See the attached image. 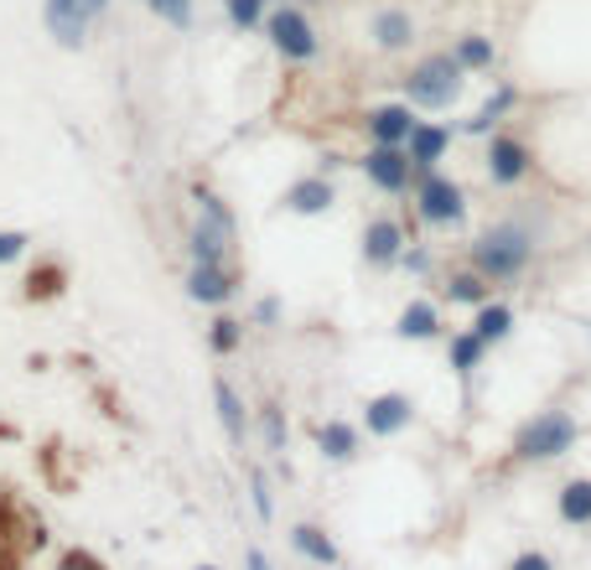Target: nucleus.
<instances>
[{
    "label": "nucleus",
    "instance_id": "nucleus-22",
    "mask_svg": "<svg viewBox=\"0 0 591 570\" xmlns=\"http://www.w3.org/2000/svg\"><path fill=\"white\" fill-rule=\"evenodd\" d=\"M556 519L566 529H591V477H566L556 487Z\"/></svg>",
    "mask_w": 591,
    "mask_h": 570
},
{
    "label": "nucleus",
    "instance_id": "nucleus-33",
    "mask_svg": "<svg viewBox=\"0 0 591 570\" xmlns=\"http://www.w3.org/2000/svg\"><path fill=\"white\" fill-rule=\"evenodd\" d=\"M17 524H21V504H17V493L0 483V545H11L17 539Z\"/></svg>",
    "mask_w": 591,
    "mask_h": 570
},
{
    "label": "nucleus",
    "instance_id": "nucleus-2",
    "mask_svg": "<svg viewBox=\"0 0 591 570\" xmlns=\"http://www.w3.org/2000/svg\"><path fill=\"white\" fill-rule=\"evenodd\" d=\"M576 441H581V420H576L566 404H556V410L529 415L519 431H514L508 462H514V467H540V462H556V456L576 452Z\"/></svg>",
    "mask_w": 591,
    "mask_h": 570
},
{
    "label": "nucleus",
    "instance_id": "nucleus-6",
    "mask_svg": "<svg viewBox=\"0 0 591 570\" xmlns=\"http://www.w3.org/2000/svg\"><path fill=\"white\" fill-rule=\"evenodd\" d=\"M535 146L529 140H519L514 130H498L488 135V151H483V171H488L493 187H524L529 177H535Z\"/></svg>",
    "mask_w": 591,
    "mask_h": 570
},
{
    "label": "nucleus",
    "instance_id": "nucleus-13",
    "mask_svg": "<svg viewBox=\"0 0 591 570\" xmlns=\"http://www.w3.org/2000/svg\"><path fill=\"white\" fill-rule=\"evenodd\" d=\"M369 36L379 52H410L415 36H421V27H415V17H410L405 6H379L369 17Z\"/></svg>",
    "mask_w": 591,
    "mask_h": 570
},
{
    "label": "nucleus",
    "instance_id": "nucleus-36",
    "mask_svg": "<svg viewBox=\"0 0 591 570\" xmlns=\"http://www.w3.org/2000/svg\"><path fill=\"white\" fill-rule=\"evenodd\" d=\"M57 570H109V566H104L99 555H88V550H63Z\"/></svg>",
    "mask_w": 591,
    "mask_h": 570
},
{
    "label": "nucleus",
    "instance_id": "nucleus-24",
    "mask_svg": "<svg viewBox=\"0 0 591 570\" xmlns=\"http://www.w3.org/2000/svg\"><path fill=\"white\" fill-rule=\"evenodd\" d=\"M441 302H452V306H483V302H493V285L477 275L473 265L467 270H456V275H446V285H441Z\"/></svg>",
    "mask_w": 591,
    "mask_h": 570
},
{
    "label": "nucleus",
    "instance_id": "nucleus-40",
    "mask_svg": "<svg viewBox=\"0 0 591 570\" xmlns=\"http://www.w3.org/2000/svg\"><path fill=\"white\" fill-rule=\"evenodd\" d=\"M275 317H281V302H275V296H265V302L254 306V321H265V327H271Z\"/></svg>",
    "mask_w": 591,
    "mask_h": 570
},
{
    "label": "nucleus",
    "instance_id": "nucleus-32",
    "mask_svg": "<svg viewBox=\"0 0 591 570\" xmlns=\"http://www.w3.org/2000/svg\"><path fill=\"white\" fill-rule=\"evenodd\" d=\"M250 504H254V514H260L265 524L275 519V493H271V477H265L260 467H250Z\"/></svg>",
    "mask_w": 591,
    "mask_h": 570
},
{
    "label": "nucleus",
    "instance_id": "nucleus-29",
    "mask_svg": "<svg viewBox=\"0 0 591 570\" xmlns=\"http://www.w3.org/2000/svg\"><path fill=\"white\" fill-rule=\"evenodd\" d=\"M192 202H198V223H208V229H219L223 239H234V213L223 208L219 192H208V187H198V192H192Z\"/></svg>",
    "mask_w": 591,
    "mask_h": 570
},
{
    "label": "nucleus",
    "instance_id": "nucleus-26",
    "mask_svg": "<svg viewBox=\"0 0 591 570\" xmlns=\"http://www.w3.org/2000/svg\"><path fill=\"white\" fill-rule=\"evenodd\" d=\"M260 441H265V452L271 456H286V446H291V425H286V410L275 400H265L260 404Z\"/></svg>",
    "mask_w": 591,
    "mask_h": 570
},
{
    "label": "nucleus",
    "instance_id": "nucleus-21",
    "mask_svg": "<svg viewBox=\"0 0 591 570\" xmlns=\"http://www.w3.org/2000/svg\"><path fill=\"white\" fill-rule=\"evenodd\" d=\"M514 104H519V84H498L473 115L462 119V135H498V119H504Z\"/></svg>",
    "mask_w": 591,
    "mask_h": 570
},
{
    "label": "nucleus",
    "instance_id": "nucleus-11",
    "mask_svg": "<svg viewBox=\"0 0 591 570\" xmlns=\"http://www.w3.org/2000/svg\"><path fill=\"white\" fill-rule=\"evenodd\" d=\"M415 125H421V109H410V104H373L363 115L369 146H410Z\"/></svg>",
    "mask_w": 591,
    "mask_h": 570
},
{
    "label": "nucleus",
    "instance_id": "nucleus-17",
    "mask_svg": "<svg viewBox=\"0 0 591 570\" xmlns=\"http://www.w3.org/2000/svg\"><path fill=\"white\" fill-rule=\"evenodd\" d=\"M213 404H219V425L223 436H229V446L234 452H244V441H250V410H244V400H239V389L229 384V379H213Z\"/></svg>",
    "mask_w": 591,
    "mask_h": 570
},
{
    "label": "nucleus",
    "instance_id": "nucleus-37",
    "mask_svg": "<svg viewBox=\"0 0 591 570\" xmlns=\"http://www.w3.org/2000/svg\"><path fill=\"white\" fill-rule=\"evenodd\" d=\"M508 570H556V560L545 550H519L514 560H508Z\"/></svg>",
    "mask_w": 591,
    "mask_h": 570
},
{
    "label": "nucleus",
    "instance_id": "nucleus-16",
    "mask_svg": "<svg viewBox=\"0 0 591 570\" xmlns=\"http://www.w3.org/2000/svg\"><path fill=\"white\" fill-rule=\"evenodd\" d=\"M286 535H291V550L302 555L306 566H317V570H333V566H342V550H338V539L327 535V529H321V524H291Z\"/></svg>",
    "mask_w": 591,
    "mask_h": 570
},
{
    "label": "nucleus",
    "instance_id": "nucleus-18",
    "mask_svg": "<svg viewBox=\"0 0 591 570\" xmlns=\"http://www.w3.org/2000/svg\"><path fill=\"white\" fill-rule=\"evenodd\" d=\"M312 436H317V452L327 462H338V467L342 462H358V452H363V431H358L353 420H321Z\"/></svg>",
    "mask_w": 591,
    "mask_h": 570
},
{
    "label": "nucleus",
    "instance_id": "nucleus-4",
    "mask_svg": "<svg viewBox=\"0 0 591 570\" xmlns=\"http://www.w3.org/2000/svg\"><path fill=\"white\" fill-rule=\"evenodd\" d=\"M415 219L425 223V229H456V223H467V192H462V182L456 177H446V171H425V177H415Z\"/></svg>",
    "mask_w": 591,
    "mask_h": 570
},
{
    "label": "nucleus",
    "instance_id": "nucleus-12",
    "mask_svg": "<svg viewBox=\"0 0 591 570\" xmlns=\"http://www.w3.org/2000/svg\"><path fill=\"white\" fill-rule=\"evenodd\" d=\"M456 130L446 125V119H421L415 125V135H410V167H415V177H425V171H441V161H446V151H452Z\"/></svg>",
    "mask_w": 591,
    "mask_h": 570
},
{
    "label": "nucleus",
    "instance_id": "nucleus-41",
    "mask_svg": "<svg viewBox=\"0 0 591 570\" xmlns=\"http://www.w3.org/2000/svg\"><path fill=\"white\" fill-rule=\"evenodd\" d=\"M0 436H11V425H0Z\"/></svg>",
    "mask_w": 591,
    "mask_h": 570
},
{
    "label": "nucleus",
    "instance_id": "nucleus-3",
    "mask_svg": "<svg viewBox=\"0 0 591 570\" xmlns=\"http://www.w3.org/2000/svg\"><path fill=\"white\" fill-rule=\"evenodd\" d=\"M467 94V67L452 52H425L421 63L405 73V104L421 115H446Z\"/></svg>",
    "mask_w": 591,
    "mask_h": 570
},
{
    "label": "nucleus",
    "instance_id": "nucleus-23",
    "mask_svg": "<svg viewBox=\"0 0 591 570\" xmlns=\"http://www.w3.org/2000/svg\"><path fill=\"white\" fill-rule=\"evenodd\" d=\"M483 358H488V342H483L477 332H467V327H462V332L446 337V369H452L462 384H473V373L483 369Z\"/></svg>",
    "mask_w": 591,
    "mask_h": 570
},
{
    "label": "nucleus",
    "instance_id": "nucleus-25",
    "mask_svg": "<svg viewBox=\"0 0 591 570\" xmlns=\"http://www.w3.org/2000/svg\"><path fill=\"white\" fill-rule=\"evenodd\" d=\"M452 57L467 67V73H488L493 57H498V48H493V36H483V32H462L452 42Z\"/></svg>",
    "mask_w": 591,
    "mask_h": 570
},
{
    "label": "nucleus",
    "instance_id": "nucleus-19",
    "mask_svg": "<svg viewBox=\"0 0 591 570\" xmlns=\"http://www.w3.org/2000/svg\"><path fill=\"white\" fill-rule=\"evenodd\" d=\"M234 291H239V281H234V270L229 265H192L187 270V296H192V302L223 306Z\"/></svg>",
    "mask_w": 591,
    "mask_h": 570
},
{
    "label": "nucleus",
    "instance_id": "nucleus-1",
    "mask_svg": "<svg viewBox=\"0 0 591 570\" xmlns=\"http://www.w3.org/2000/svg\"><path fill=\"white\" fill-rule=\"evenodd\" d=\"M535 254H540V239H535L529 223L498 219L467 244V265L498 291V285H519L529 275V265H535Z\"/></svg>",
    "mask_w": 591,
    "mask_h": 570
},
{
    "label": "nucleus",
    "instance_id": "nucleus-34",
    "mask_svg": "<svg viewBox=\"0 0 591 570\" xmlns=\"http://www.w3.org/2000/svg\"><path fill=\"white\" fill-rule=\"evenodd\" d=\"M27 250H32V234H21V229H0V265H17Z\"/></svg>",
    "mask_w": 591,
    "mask_h": 570
},
{
    "label": "nucleus",
    "instance_id": "nucleus-38",
    "mask_svg": "<svg viewBox=\"0 0 591 570\" xmlns=\"http://www.w3.org/2000/svg\"><path fill=\"white\" fill-rule=\"evenodd\" d=\"M400 270H410V275H425V270H431V250H421V244H410V250L400 254Z\"/></svg>",
    "mask_w": 591,
    "mask_h": 570
},
{
    "label": "nucleus",
    "instance_id": "nucleus-42",
    "mask_svg": "<svg viewBox=\"0 0 591 570\" xmlns=\"http://www.w3.org/2000/svg\"><path fill=\"white\" fill-rule=\"evenodd\" d=\"M198 570H219V566H198Z\"/></svg>",
    "mask_w": 591,
    "mask_h": 570
},
{
    "label": "nucleus",
    "instance_id": "nucleus-5",
    "mask_svg": "<svg viewBox=\"0 0 591 570\" xmlns=\"http://www.w3.org/2000/svg\"><path fill=\"white\" fill-rule=\"evenodd\" d=\"M265 36H271V48L281 52L286 63H312L321 52V36L302 6H275L271 17H265Z\"/></svg>",
    "mask_w": 591,
    "mask_h": 570
},
{
    "label": "nucleus",
    "instance_id": "nucleus-35",
    "mask_svg": "<svg viewBox=\"0 0 591 570\" xmlns=\"http://www.w3.org/2000/svg\"><path fill=\"white\" fill-rule=\"evenodd\" d=\"M146 6H151L161 21H171V27H187V21H192V0H146Z\"/></svg>",
    "mask_w": 591,
    "mask_h": 570
},
{
    "label": "nucleus",
    "instance_id": "nucleus-27",
    "mask_svg": "<svg viewBox=\"0 0 591 570\" xmlns=\"http://www.w3.org/2000/svg\"><path fill=\"white\" fill-rule=\"evenodd\" d=\"M63 285H68V270L57 265V260H42L27 275V302H52V296H63Z\"/></svg>",
    "mask_w": 591,
    "mask_h": 570
},
{
    "label": "nucleus",
    "instance_id": "nucleus-8",
    "mask_svg": "<svg viewBox=\"0 0 591 570\" xmlns=\"http://www.w3.org/2000/svg\"><path fill=\"white\" fill-rule=\"evenodd\" d=\"M358 167H363V177H369L384 198H405V192H415V167H410L405 146H369Z\"/></svg>",
    "mask_w": 591,
    "mask_h": 570
},
{
    "label": "nucleus",
    "instance_id": "nucleus-10",
    "mask_svg": "<svg viewBox=\"0 0 591 570\" xmlns=\"http://www.w3.org/2000/svg\"><path fill=\"white\" fill-rule=\"evenodd\" d=\"M405 250H410V234H405V223L400 219L379 213V219L363 223V265L369 270H394Z\"/></svg>",
    "mask_w": 591,
    "mask_h": 570
},
{
    "label": "nucleus",
    "instance_id": "nucleus-30",
    "mask_svg": "<svg viewBox=\"0 0 591 570\" xmlns=\"http://www.w3.org/2000/svg\"><path fill=\"white\" fill-rule=\"evenodd\" d=\"M208 348L219 352V358L239 352V348H244V321H239V317H213V327H208Z\"/></svg>",
    "mask_w": 591,
    "mask_h": 570
},
{
    "label": "nucleus",
    "instance_id": "nucleus-9",
    "mask_svg": "<svg viewBox=\"0 0 591 570\" xmlns=\"http://www.w3.org/2000/svg\"><path fill=\"white\" fill-rule=\"evenodd\" d=\"M410 425H415V400H410L405 389H384V394H373V400L363 404V431H369L373 441L405 436Z\"/></svg>",
    "mask_w": 591,
    "mask_h": 570
},
{
    "label": "nucleus",
    "instance_id": "nucleus-28",
    "mask_svg": "<svg viewBox=\"0 0 591 570\" xmlns=\"http://www.w3.org/2000/svg\"><path fill=\"white\" fill-rule=\"evenodd\" d=\"M229 244H234V239H223L219 229H208V223H198V229H192V239H187V250H192V265H223Z\"/></svg>",
    "mask_w": 591,
    "mask_h": 570
},
{
    "label": "nucleus",
    "instance_id": "nucleus-14",
    "mask_svg": "<svg viewBox=\"0 0 591 570\" xmlns=\"http://www.w3.org/2000/svg\"><path fill=\"white\" fill-rule=\"evenodd\" d=\"M394 337H405V342H436V337H446V317H441V306L431 302V296L405 302V312L394 317Z\"/></svg>",
    "mask_w": 591,
    "mask_h": 570
},
{
    "label": "nucleus",
    "instance_id": "nucleus-20",
    "mask_svg": "<svg viewBox=\"0 0 591 570\" xmlns=\"http://www.w3.org/2000/svg\"><path fill=\"white\" fill-rule=\"evenodd\" d=\"M514 327H519V312H514L508 302H498V296L477 306L473 321H467V332H477L483 342H488V348H504L508 337H514Z\"/></svg>",
    "mask_w": 591,
    "mask_h": 570
},
{
    "label": "nucleus",
    "instance_id": "nucleus-15",
    "mask_svg": "<svg viewBox=\"0 0 591 570\" xmlns=\"http://www.w3.org/2000/svg\"><path fill=\"white\" fill-rule=\"evenodd\" d=\"M333 202H338V187L327 182V177H302V182H291L286 187V198H281V208H286V213H296V219H321V213H327V208H333Z\"/></svg>",
    "mask_w": 591,
    "mask_h": 570
},
{
    "label": "nucleus",
    "instance_id": "nucleus-43",
    "mask_svg": "<svg viewBox=\"0 0 591 570\" xmlns=\"http://www.w3.org/2000/svg\"><path fill=\"white\" fill-rule=\"evenodd\" d=\"M587 250H591V239H587Z\"/></svg>",
    "mask_w": 591,
    "mask_h": 570
},
{
    "label": "nucleus",
    "instance_id": "nucleus-7",
    "mask_svg": "<svg viewBox=\"0 0 591 570\" xmlns=\"http://www.w3.org/2000/svg\"><path fill=\"white\" fill-rule=\"evenodd\" d=\"M109 11V0H48L42 6V21H48V32L57 48H84L88 42V27Z\"/></svg>",
    "mask_w": 591,
    "mask_h": 570
},
{
    "label": "nucleus",
    "instance_id": "nucleus-31",
    "mask_svg": "<svg viewBox=\"0 0 591 570\" xmlns=\"http://www.w3.org/2000/svg\"><path fill=\"white\" fill-rule=\"evenodd\" d=\"M223 17L234 21L239 32H254V27H265V0H223Z\"/></svg>",
    "mask_w": 591,
    "mask_h": 570
},
{
    "label": "nucleus",
    "instance_id": "nucleus-39",
    "mask_svg": "<svg viewBox=\"0 0 591 570\" xmlns=\"http://www.w3.org/2000/svg\"><path fill=\"white\" fill-rule=\"evenodd\" d=\"M244 570H275V566H271V555L260 550V545H250V550H244Z\"/></svg>",
    "mask_w": 591,
    "mask_h": 570
}]
</instances>
